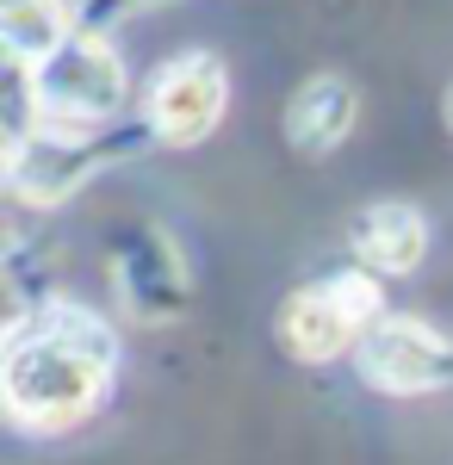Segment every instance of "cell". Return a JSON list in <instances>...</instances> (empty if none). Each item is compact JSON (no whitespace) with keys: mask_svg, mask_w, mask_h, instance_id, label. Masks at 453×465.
Wrapping results in <instances>:
<instances>
[{"mask_svg":"<svg viewBox=\"0 0 453 465\" xmlns=\"http://www.w3.org/2000/svg\"><path fill=\"white\" fill-rule=\"evenodd\" d=\"M118 385V329L81 298L13 304L0 335V410L32 440L94 422Z\"/></svg>","mask_w":453,"mask_h":465,"instance_id":"1","label":"cell"},{"mask_svg":"<svg viewBox=\"0 0 453 465\" xmlns=\"http://www.w3.org/2000/svg\"><path fill=\"white\" fill-rule=\"evenodd\" d=\"M149 137L143 118L106 124V131H63V124H37V118H13L6 131V155H0V180L6 199L25 212H56L69 205L87 180H100L106 168H118L125 155H137Z\"/></svg>","mask_w":453,"mask_h":465,"instance_id":"2","label":"cell"},{"mask_svg":"<svg viewBox=\"0 0 453 465\" xmlns=\"http://www.w3.org/2000/svg\"><path fill=\"white\" fill-rule=\"evenodd\" d=\"M13 87H19V112L13 118L63 124V131L125 124V106H131L125 56L112 50V37L100 25H81L50 63H37L32 74H13Z\"/></svg>","mask_w":453,"mask_h":465,"instance_id":"3","label":"cell"},{"mask_svg":"<svg viewBox=\"0 0 453 465\" xmlns=\"http://www.w3.org/2000/svg\"><path fill=\"white\" fill-rule=\"evenodd\" d=\"M385 317V280L367 267H336L317 273L305 286H292L274 311V341L286 360L298 366H329V360H354L367 341V329Z\"/></svg>","mask_w":453,"mask_h":465,"instance_id":"4","label":"cell"},{"mask_svg":"<svg viewBox=\"0 0 453 465\" xmlns=\"http://www.w3.org/2000/svg\"><path fill=\"white\" fill-rule=\"evenodd\" d=\"M230 112V69L217 50H180L149 74L137 118L162 149H199Z\"/></svg>","mask_w":453,"mask_h":465,"instance_id":"5","label":"cell"},{"mask_svg":"<svg viewBox=\"0 0 453 465\" xmlns=\"http://www.w3.org/2000/svg\"><path fill=\"white\" fill-rule=\"evenodd\" d=\"M354 372L379 397H441L453 391V335L428 317L385 311L354 348Z\"/></svg>","mask_w":453,"mask_h":465,"instance_id":"6","label":"cell"},{"mask_svg":"<svg viewBox=\"0 0 453 465\" xmlns=\"http://www.w3.org/2000/svg\"><path fill=\"white\" fill-rule=\"evenodd\" d=\"M112 286L118 304L149 329H168L186 317L193 304V273H186V254L162 223H131L118 242H112Z\"/></svg>","mask_w":453,"mask_h":465,"instance_id":"7","label":"cell"},{"mask_svg":"<svg viewBox=\"0 0 453 465\" xmlns=\"http://www.w3.org/2000/svg\"><path fill=\"white\" fill-rule=\"evenodd\" d=\"M354 124H360V87L336 69L298 81L292 100H286V112H279V137H286L292 155H305V162L336 155V149L354 137Z\"/></svg>","mask_w":453,"mask_h":465,"instance_id":"8","label":"cell"},{"mask_svg":"<svg viewBox=\"0 0 453 465\" xmlns=\"http://www.w3.org/2000/svg\"><path fill=\"white\" fill-rule=\"evenodd\" d=\"M428 217L410 199H367L348 223L354 242V267L379 273V280H410L422 261H428Z\"/></svg>","mask_w":453,"mask_h":465,"instance_id":"9","label":"cell"},{"mask_svg":"<svg viewBox=\"0 0 453 465\" xmlns=\"http://www.w3.org/2000/svg\"><path fill=\"white\" fill-rule=\"evenodd\" d=\"M81 25H87L81 19V0H0V50H6V69L32 74Z\"/></svg>","mask_w":453,"mask_h":465,"instance_id":"10","label":"cell"},{"mask_svg":"<svg viewBox=\"0 0 453 465\" xmlns=\"http://www.w3.org/2000/svg\"><path fill=\"white\" fill-rule=\"evenodd\" d=\"M143 6L156 13L162 0H106V6H100V32H106V19H125V13H143Z\"/></svg>","mask_w":453,"mask_h":465,"instance_id":"11","label":"cell"},{"mask_svg":"<svg viewBox=\"0 0 453 465\" xmlns=\"http://www.w3.org/2000/svg\"><path fill=\"white\" fill-rule=\"evenodd\" d=\"M441 118H448V131H453V81H448V94H441Z\"/></svg>","mask_w":453,"mask_h":465,"instance_id":"12","label":"cell"}]
</instances>
